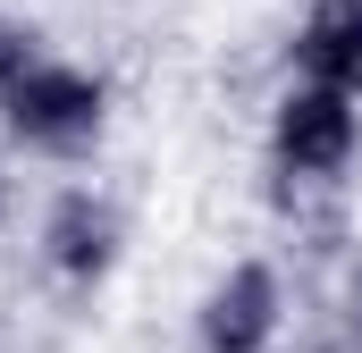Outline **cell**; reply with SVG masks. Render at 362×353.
Wrapping results in <instances>:
<instances>
[{
    "label": "cell",
    "instance_id": "7a4b0ae2",
    "mask_svg": "<svg viewBox=\"0 0 362 353\" xmlns=\"http://www.w3.org/2000/svg\"><path fill=\"white\" fill-rule=\"evenodd\" d=\"M362 152V101L354 92H329V85H295L278 92L270 109V160L286 176H337Z\"/></svg>",
    "mask_w": 362,
    "mask_h": 353
},
{
    "label": "cell",
    "instance_id": "277c9868",
    "mask_svg": "<svg viewBox=\"0 0 362 353\" xmlns=\"http://www.w3.org/2000/svg\"><path fill=\"white\" fill-rule=\"evenodd\" d=\"M42 261L59 269L68 286L110 277V261H118V210L101 193H59L51 219H42Z\"/></svg>",
    "mask_w": 362,
    "mask_h": 353
},
{
    "label": "cell",
    "instance_id": "5b68a950",
    "mask_svg": "<svg viewBox=\"0 0 362 353\" xmlns=\"http://www.w3.org/2000/svg\"><path fill=\"white\" fill-rule=\"evenodd\" d=\"M295 76L362 101V0H312L295 25Z\"/></svg>",
    "mask_w": 362,
    "mask_h": 353
},
{
    "label": "cell",
    "instance_id": "8992f818",
    "mask_svg": "<svg viewBox=\"0 0 362 353\" xmlns=\"http://www.w3.org/2000/svg\"><path fill=\"white\" fill-rule=\"evenodd\" d=\"M25 68H34V42H25V25H8V17H0V92L17 85Z\"/></svg>",
    "mask_w": 362,
    "mask_h": 353
},
{
    "label": "cell",
    "instance_id": "3957f363",
    "mask_svg": "<svg viewBox=\"0 0 362 353\" xmlns=\"http://www.w3.org/2000/svg\"><path fill=\"white\" fill-rule=\"evenodd\" d=\"M278 320H286V286H278L270 261H236L194 311V337L202 353H270L278 345Z\"/></svg>",
    "mask_w": 362,
    "mask_h": 353
},
{
    "label": "cell",
    "instance_id": "6da1fadb",
    "mask_svg": "<svg viewBox=\"0 0 362 353\" xmlns=\"http://www.w3.org/2000/svg\"><path fill=\"white\" fill-rule=\"evenodd\" d=\"M0 126H8V143H25V152L76 160V152L101 143V126H110V85H101L93 68H68V59H34L17 85L0 92Z\"/></svg>",
    "mask_w": 362,
    "mask_h": 353
}]
</instances>
